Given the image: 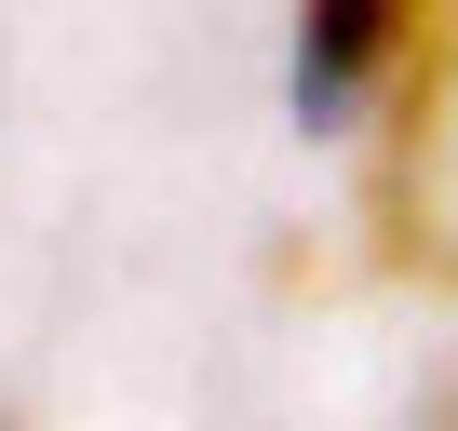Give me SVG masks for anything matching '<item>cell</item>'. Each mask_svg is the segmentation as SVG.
<instances>
[{
	"label": "cell",
	"instance_id": "obj_1",
	"mask_svg": "<svg viewBox=\"0 0 458 431\" xmlns=\"http://www.w3.org/2000/svg\"><path fill=\"white\" fill-rule=\"evenodd\" d=\"M364 230H377V270H404V283H445V297H458V14H445V41L418 55V81L377 108Z\"/></svg>",
	"mask_w": 458,
	"mask_h": 431
},
{
	"label": "cell",
	"instance_id": "obj_2",
	"mask_svg": "<svg viewBox=\"0 0 458 431\" xmlns=\"http://www.w3.org/2000/svg\"><path fill=\"white\" fill-rule=\"evenodd\" d=\"M458 0H297V122H364L418 81Z\"/></svg>",
	"mask_w": 458,
	"mask_h": 431
}]
</instances>
